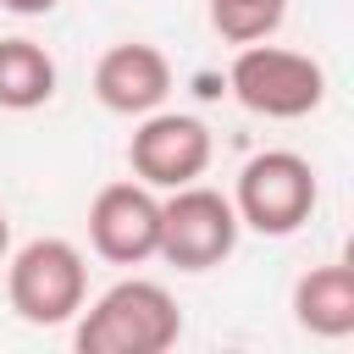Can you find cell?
<instances>
[{
  "mask_svg": "<svg viewBox=\"0 0 354 354\" xmlns=\"http://www.w3.org/2000/svg\"><path fill=\"white\" fill-rule=\"evenodd\" d=\"M6 299L28 326H66L88 304V260L66 238H28L6 254Z\"/></svg>",
  "mask_w": 354,
  "mask_h": 354,
  "instance_id": "3957f363",
  "label": "cell"
},
{
  "mask_svg": "<svg viewBox=\"0 0 354 354\" xmlns=\"http://www.w3.org/2000/svg\"><path fill=\"white\" fill-rule=\"evenodd\" d=\"M72 343L83 354H166L183 337V310L177 299L149 282V277H122L111 282L94 304H83Z\"/></svg>",
  "mask_w": 354,
  "mask_h": 354,
  "instance_id": "6da1fadb",
  "label": "cell"
},
{
  "mask_svg": "<svg viewBox=\"0 0 354 354\" xmlns=\"http://www.w3.org/2000/svg\"><path fill=\"white\" fill-rule=\"evenodd\" d=\"M210 155H216V138L188 111H149V116H138V127L127 138V166L155 194L199 183L210 171Z\"/></svg>",
  "mask_w": 354,
  "mask_h": 354,
  "instance_id": "8992f818",
  "label": "cell"
},
{
  "mask_svg": "<svg viewBox=\"0 0 354 354\" xmlns=\"http://www.w3.org/2000/svg\"><path fill=\"white\" fill-rule=\"evenodd\" d=\"M160 243V194L138 177L105 183L88 205V249L111 266H144Z\"/></svg>",
  "mask_w": 354,
  "mask_h": 354,
  "instance_id": "52a82bcc",
  "label": "cell"
},
{
  "mask_svg": "<svg viewBox=\"0 0 354 354\" xmlns=\"http://www.w3.org/2000/svg\"><path fill=\"white\" fill-rule=\"evenodd\" d=\"M288 17V0H210V28L227 44H254L271 39Z\"/></svg>",
  "mask_w": 354,
  "mask_h": 354,
  "instance_id": "8fae6325",
  "label": "cell"
},
{
  "mask_svg": "<svg viewBox=\"0 0 354 354\" xmlns=\"http://www.w3.org/2000/svg\"><path fill=\"white\" fill-rule=\"evenodd\" d=\"M0 6H6L11 17H50L61 0H0Z\"/></svg>",
  "mask_w": 354,
  "mask_h": 354,
  "instance_id": "7c38bea8",
  "label": "cell"
},
{
  "mask_svg": "<svg viewBox=\"0 0 354 354\" xmlns=\"http://www.w3.org/2000/svg\"><path fill=\"white\" fill-rule=\"evenodd\" d=\"M227 88H232V100H238L249 116L299 122V116L321 111V100H326V72H321V61L304 55V50L254 39V44H238V55H232V66H227Z\"/></svg>",
  "mask_w": 354,
  "mask_h": 354,
  "instance_id": "7a4b0ae2",
  "label": "cell"
},
{
  "mask_svg": "<svg viewBox=\"0 0 354 354\" xmlns=\"http://www.w3.org/2000/svg\"><path fill=\"white\" fill-rule=\"evenodd\" d=\"M238 210L221 188H205V183H183L160 199V243L155 254L177 271H216L221 260H232L238 249Z\"/></svg>",
  "mask_w": 354,
  "mask_h": 354,
  "instance_id": "5b68a950",
  "label": "cell"
},
{
  "mask_svg": "<svg viewBox=\"0 0 354 354\" xmlns=\"http://www.w3.org/2000/svg\"><path fill=\"white\" fill-rule=\"evenodd\" d=\"M6 254H11V221H6V210H0V266H6Z\"/></svg>",
  "mask_w": 354,
  "mask_h": 354,
  "instance_id": "4fadbf2b",
  "label": "cell"
},
{
  "mask_svg": "<svg viewBox=\"0 0 354 354\" xmlns=\"http://www.w3.org/2000/svg\"><path fill=\"white\" fill-rule=\"evenodd\" d=\"M293 321L310 337H348L354 332V266L348 260L310 266L293 282Z\"/></svg>",
  "mask_w": 354,
  "mask_h": 354,
  "instance_id": "9c48e42d",
  "label": "cell"
},
{
  "mask_svg": "<svg viewBox=\"0 0 354 354\" xmlns=\"http://www.w3.org/2000/svg\"><path fill=\"white\" fill-rule=\"evenodd\" d=\"M232 210L249 232L260 238H293L310 216H315V199H321V183H315V166L299 155V149H260L243 160L238 183H232Z\"/></svg>",
  "mask_w": 354,
  "mask_h": 354,
  "instance_id": "277c9868",
  "label": "cell"
},
{
  "mask_svg": "<svg viewBox=\"0 0 354 354\" xmlns=\"http://www.w3.org/2000/svg\"><path fill=\"white\" fill-rule=\"evenodd\" d=\"M166 94H171V61L144 39H122L94 61V100L111 116H133L138 122V116L160 111Z\"/></svg>",
  "mask_w": 354,
  "mask_h": 354,
  "instance_id": "ba28073f",
  "label": "cell"
},
{
  "mask_svg": "<svg viewBox=\"0 0 354 354\" xmlns=\"http://www.w3.org/2000/svg\"><path fill=\"white\" fill-rule=\"evenodd\" d=\"M55 55L22 33L0 39V111H39L55 100Z\"/></svg>",
  "mask_w": 354,
  "mask_h": 354,
  "instance_id": "30bf717a",
  "label": "cell"
}]
</instances>
